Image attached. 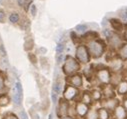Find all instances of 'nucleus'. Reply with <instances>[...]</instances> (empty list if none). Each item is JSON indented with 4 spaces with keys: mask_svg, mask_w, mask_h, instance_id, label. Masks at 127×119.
<instances>
[{
    "mask_svg": "<svg viewBox=\"0 0 127 119\" xmlns=\"http://www.w3.org/2000/svg\"><path fill=\"white\" fill-rule=\"evenodd\" d=\"M62 69H63V72H64L66 75L71 76V75L75 74L80 69V64L76 59H74L71 56H68L66 58L64 64H63Z\"/></svg>",
    "mask_w": 127,
    "mask_h": 119,
    "instance_id": "nucleus-1",
    "label": "nucleus"
},
{
    "mask_svg": "<svg viewBox=\"0 0 127 119\" xmlns=\"http://www.w3.org/2000/svg\"><path fill=\"white\" fill-rule=\"evenodd\" d=\"M90 53L89 50L85 46H78L76 49V59L79 63L87 64L90 60Z\"/></svg>",
    "mask_w": 127,
    "mask_h": 119,
    "instance_id": "nucleus-2",
    "label": "nucleus"
},
{
    "mask_svg": "<svg viewBox=\"0 0 127 119\" xmlns=\"http://www.w3.org/2000/svg\"><path fill=\"white\" fill-rule=\"evenodd\" d=\"M23 98V90H22V85L19 81L15 82V86L13 89V94H12V100L15 106H21Z\"/></svg>",
    "mask_w": 127,
    "mask_h": 119,
    "instance_id": "nucleus-3",
    "label": "nucleus"
},
{
    "mask_svg": "<svg viewBox=\"0 0 127 119\" xmlns=\"http://www.w3.org/2000/svg\"><path fill=\"white\" fill-rule=\"evenodd\" d=\"M69 110H70V105L69 102L66 101L65 99H60L58 102V106L56 107V116L58 118L64 117L69 115Z\"/></svg>",
    "mask_w": 127,
    "mask_h": 119,
    "instance_id": "nucleus-4",
    "label": "nucleus"
},
{
    "mask_svg": "<svg viewBox=\"0 0 127 119\" xmlns=\"http://www.w3.org/2000/svg\"><path fill=\"white\" fill-rule=\"evenodd\" d=\"M79 95V90L78 88L72 86V85H66L64 92H63V99L66 101H73L77 96Z\"/></svg>",
    "mask_w": 127,
    "mask_h": 119,
    "instance_id": "nucleus-5",
    "label": "nucleus"
},
{
    "mask_svg": "<svg viewBox=\"0 0 127 119\" xmlns=\"http://www.w3.org/2000/svg\"><path fill=\"white\" fill-rule=\"evenodd\" d=\"M88 50H89V53H90V55L92 57L98 58V57H100L103 54L104 47H103V45L101 43H99L97 41H94V42H91L89 44Z\"/></svg>",
    "mask_w": 127,
    "mask_h": 119,
    "instance_id": "nucleus-6",
    "label": "nucleus"
},
{
    "mask_svg": "<svg viewBox=\"0 0 127 119\" xmlns=\"http://www.w3.org/2000/svg\"><path fill=\"white\" fill-rule=\"evenodd\" d=\"M74 109H75V116H78L81 119H84L85 116H86V114H87V112L89 111L90 107H89V105H87V104L79 101V102L76 103Z\"/></svg>",
    "mask_w": 127,
    "mask_h": 119,
    "instance_id": "nucleus-7",
    "label": "nucleus"
},
{
    "mask_svg": "<svg viewBox=\"0 0 127 119\" xmlns=\"http://www.w3.org/2000/svg\"><path fill=\"white\" fill-rule=\"evenodd\" d=\"M97 78H98V80L101 83L107 84L111 80V74H110V72H109L108 69H105V68L104 69H100L97 72Z\"/></svg>",
    "mask_w": 127,
    "mask_h": 119,
    "instance_id": "nucleus-8",
    "label": "nucleus"
},
{
    "mask_svg": "<svg viewBox=\"0 0 127 119\" xmlns=\"http://www.w3.org/2000/svg\"><path fill=\"white\" fill-rule=\"evenodd\" d=\"M118 105H119V101L113 97V98H107V99L103 102L102 107L105 108V109H107V110L110 111V112H111V111L113 112V111L115 110V108H116Z\"/></svg>",
    "mask_w": 127,
    "mask_h": 119,
    "instance_id": "nucleus-9",
    "label": "nucleus"
},
{
    "mask_svg": "<svg viewBox=\"0 0 127 119\" xmlns=\"http://www.w3.org/2000/svg\"><path fill=\"white\" fill-rule=\"evenodd\" d=\"M83 84V79L80 74H73L69 76V85H72L76 88L81 87Z\"/></svg>",
    "mask_w": 127,
    "mask_h": 119,
    "instance_id": "nucleus-10",
    "label": "nucleus"
},
{
    "mask_svg": "<svg viewBox=\"0 0 127 119\" xmlns=\"http://www.w3.org/2000/svg\"><path fill=\"white\" fill-rule=\"evenodd\" d=\"M113 115L115 119H127V111L123 105H118L113 111Z\"/></svg>",
    "mask_w": 127,
    "mask_h": 119,
    "instance_id": "nucleus-11",
    "label": "nucleus"
},
{
    "mask_svg": "<svg viewBox=\"0 0 127 119\" xmlns=\"http://www.w3.org/2000/svg\"><path fill=\"white\" fill-rule=\"evenodd\" d=\"M98 119H111L110 111L101 107L98 109Z\"/></svg>",
    "mask_w": 127,
    "mask_h": 119,
    "instance_id": "nucleus-12",
    "label": "nucleus"
},
{
    "mask_svg": "<svg viewBox=\"0 0 127 119\" xmlns=\"http://www.w3.org/2000/svg\"><path fill=\"white\" fill-rule=\"evenodd\" d=\"M117 92L119 95L127 94V81H121L117 85Z\"/></svg>",
    "mask_w": 127,
    "mask_h": 119,
    "instance_id": "nucleus-13",
    "label": "nucleus"
},
{
    "mask_svg": "<svg viewBox=\"0 0 127 119\" xmlns=\"http://www.w3.org/2000/svg\"><path fill=\"white\" fill-rule=\"evenodd\" d=\"M84 119H98V109L90 108Z\"/></svg>",
    "mask_w": 127,
    "mask_h": 119,
    "instance_id": "nucleus-14",
    "label": "nucleus"
},
{
    "mask_svg": "<svg viewBox=\"0 0 127 119\" xmlns=\"http://www.w3.org/2000/svg\"><path fill=\"white\" fill-rule=\"evenodd\" d=\"M9 103H10V98L6 93L0 95V107H6Z\"/></svg>",
    "mask_w": 127,
    "mask_h": 119,
    "instance_id": "nucleus-15",
    "label": "nucleus"
},
{
    "mask_svg": "<svg viewBox=\"0 0 127 119\" xmlns=\"http://www.w3.org/2000/svg\"><path fill=\"white\" fill-rule=\"evenodd\" d=\"M92 101H93V99H92V97H91V93H89V92H84V93L82 94L81 102H83V103H85V104H87V105H90V104L92 103Z\"/></svg>",
    "mask_w": 127,
    "mask_h": 119,
    "instance_id": "nucleus-16",
    "label": "nucleus"
},
{
    "mask_svg": "<svg viewBox=\"0 0 127 119\" xmlns=\"http://www.w3.org/2000/svg\"><path fill=\"white\" fill-rule=\"evenodd\" d=\"M52 91L55 92L57 95H59L62 91V83L60 81H55L52 86Z\"/></svg>",
    "mask_w": 127,
    "mask_h": 119,
    "instance_id": "nucleus-17",
    "label": "nucleus"
},
{
    "mask_svg": "<svg viewBox=\"0 0 127 119\" xmlns=\"http://www.w3.org/2000/svg\"><path fill=\"white\" fill-rule=\"evenodd\" d=\"M91 97H92L93 101H99L102 97V92L97 90V89H95V90H93L91 92Z\"/></svg>",
    "mask_w": 127,
    "mask_h": 119,
    "instance_id": "nucleus-18",
    "label": "nucleus"
},
{
    "mask_svg": "<svg viewBox=\"0 0 127 119\" xmlns=\"http://www.w3.org/2000/svg\"><path fill=\"white\" fill-rule=\"evenodd\" d=\"M102 94H104L107 98H113L114 91H113V89H112L111 86H106V87L104 88V91H103Z\"/></svg>",
    "mask_w": 127,
    "mask_h": 119,
    "instance_id": "nucleus-19",
    "label": "nucleus"
},
{
    "mask_svg": "<svg viewBox=\"0 0 127 119\" xmlns=\"http://www.w3.org/2000/svg\"><path fill=\"white\" fill-rule=\"evenodd\" d=\"M4 89H5V77L0 72V95L4 94V92H3Z\"/></svg>",
    "mask_w": 127,
    "mask_h": 119,
    "instance_id": "nucleus-20",
    "label": "nucleus"
},
{
    "mask_svg": "<svg viewBox=\"0 0 127 119\" xmlns=\"http://www.w3.org/2000/svg\"><path fill=\"white\" fill-rule=\"evenodd\" d=\"M1 119H19L17 114H14L13 112H6L5 114H3Z\"/></svg>",
    "mask_w": 127,
    "mask_h": 119,
    "instance_id": "nucleus-21",
    "label": "nucleus"
},
{
    "mask_svg": "<svg viewBox=\"0 0 127 119\" xmlns=\"http://www.w3.org/2000/svg\"><path fill=\"white\" fill-rule=\"evenodd\" d=\"M17 116H18L19 119H29V116H28L27 112H26L25 110H23V109H20V110L18 111Z\"/></svg>",
    "mask_w": 127,
    "mask_h": 119,
    "instance_id": "nucleus-22",
    "label": "nucleus"
},
{
    "mask_svg": "<svg viewBox=\"0 0 127 119\" xmlns=\"http://www.w3.org/2000/svg\"><path fill=\"white\" fill-rule=\"evenodd\" d=\"M120 56L123 59H127V44L120 49Z\"/></svg>",
    "mask_w": 127,
    "mask_h": 119,
    "instance_id": "nucleus-23",
    "label": "nucleus"
},
{
    "mask_svg": "<svg viewBox=\"0 0 127 119\" xmlns=\"http://www.w3.org/2000/svg\"><path fill=\"white\" fill-rule=\"evenodd\" d=\"M18 19H19V16H18L17 13H13V14H11L10 17H9V20H10V22H12V23H16V22L18 21Z\"/></svg>",
    "mask_w": 127,
    "mask_h": 119,
    "instance_id": "nucleus-24",
    "label": "nucleus"
},
{
    "mask_svg": "<svg viewBox=\"0 0 127 119\" xmlns=\"http://www.w3.org/2000/svg\"><path fill=\"white\" fill-rule=\"evenodd\" d=\"M63 49H64V45H63L61 42H60V43H58L57 48H56V52H57V54H62Z\"/></svg>",
    "mask_w": 127,
    "mask_h": 119,
    "instance_id": "nucleus-25",
    "label": "nucleus"
},
{
    "mask_svg": "<svg viewBox=\"0 0 127 119\" xmlns=\"http://www.w3.org/2000/svg\"><path fill=\"white\" fill-rule=\"evenodd\" d=\"M51 100H52V103H53L54 105L58 102V95H57L55 92H53V91H52V93H51Z\"/></svg>",
    "mask_w": 127,
    "mask_h": 119,
    "instance_id": "nucleus-26",
    "label": "nucleus"
},
{
    "mask_svg": "<svg viewBox=\"0 0 127 119\" xmlns=\"http://www.w3.org/2000/svg\"><path fill=\"white\" fill-rule=\"evenodd\" d=\"M76 29H77L78 32H84V31H85V26H84V25H83V26H82V25H78V26L76 27Z\"/></svg>",
    "mask_w": 127,
    "mask_h": 119,
    "instance_id": "nucleus-27",
    "label": "nucleus"
},
{
    "mask_svg": "<svg viewBox=\"0 0 127 119\" xmlns=\"http://www.w3.org/2000/svg\"><path fill=\"white\" fill-rule=\"evenodd\" d=\"M5 21V14L3 11L0 10V22H4Z\"/></svg>",
    "mask_w": 127,
    "mask_h": 119,
    "instance_id": "nucleus-28",
    "label": "nucleus"
},
{
    "mask_svg": "<svg viewBox=\"0 0 127 119\" xmlns=\"http://www.w3.org/2000/svg\"><path fill=\"white\" fill-rule=\"evenodd\" d=\"M31 14L33 16L36 15V6L35 5H31Z\"/></svg>",
    "mask_w": 127,
    "mask_h": 119,
    "instance_id": "nucleus-29",
    "label": "nucleus"
},
{
    "mask_svg": "<svg viewBox=\"0 0 127 119\" xmlns=\"http://www.w3.org/2000/svg\"><path fill=\"white\" fill-rule=\"evenodd\" d=\"M59 119H76V118H75V117H73V116L67 115V116H64V117H61V118H59Z\"/></svg>",
    "mask_w": 127,
    "mask_h": 119,
    "instance_id": "nucleus-30",
    "label": "nucleus"
},
{
    "mask_svg": "<svg viewBox=\"0 0 127 119\" xmlns=\"http://www.w3.org/2000/svg\"><path fill=\"white\" fill-rule=\"evenodd\" d=\"M17 2H18V4H19L20 6H23L24 3H25V0H17Z\"/></svg>",
    "mask_w": 127,
    "mask_h": 119,
    "instance_id": "nucleus-31",
    "label": "nucleus"
},
{
    "mask_svg": "<svg viewBox=\"0 0 127 119\" xmlns=\"http://www.w3.org/2000/svg\"><path fill=\"white\" fill-rule=\"evenodd\" d=\"M123 107L126 109V111H127V98L126 99H124V101H123Z\"/></svg>",
    "mask_w": 127,
    "mask_h": 119,
    "instance_id": "nucleus-32",
    "label": "nucleus"
},
{
    "mask_svg": "<svg viewBox=\"0 0 127 119\" xmlns=\"http://www.w3.org/2000/svg\"><path fill=\"white\" fill-rule=\"evenodd\" d=\"M48 119H54V113L51 112L49 115H48Z\"/></svg>",
    "mask_w": 127,
    "mask_h": 119,
    "instance_id": "nucleus-33",
    "label": "nucleus"
}]
</instances>
